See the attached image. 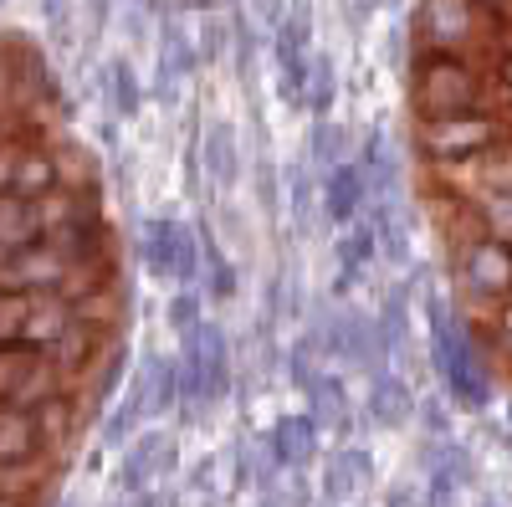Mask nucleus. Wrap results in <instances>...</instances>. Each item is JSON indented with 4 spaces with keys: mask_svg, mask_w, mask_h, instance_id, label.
Listing matches in <instances>:
<instances>
[{
    "mask_svg": "<svg viewBox=\"0 0 512 507\" xmlns=\"http://www.w3.org/2000/svg\"><path fill=\"white\" fill-rule=\"evenodd\" d=\"M205 154H210V175H216V180H231V175H236V144H231V129H210Z\"/></svg>",
    "mask_w": 512,
    "mask_h": 507,
    "instance_id": "nucleus-24",
    "label": "nucleus"
},
{
    "mask_svg": "<svg viewBox=\"0 0 512 507\" xmlns=\"http://www.w3.org/2000/svg\"><path fill=\"white\" fill-rule=\"evenodd\" d=\"M374 415L379 420H405L410 415V395L395 374H374Z\"/></svg>",
    "mask_w": 512,
    "mask_h": 507,
    "instance_id": "nucleus-20",
    "label": "nucleus"
},
{
    "mask_svg": "<svg viewBox=\"0 0 512 507\" xmlns=\"http://www.w3.org/2000/svg\"><path fill=\"white\" fill-rule=\"evenodd\" d=\"M21 149H26V139L11 129V134H0V195H6L11 185H16V164H21Z\"/></svg>",
    "mask_w": 512,
    "mask_h": 507,
    "instance_id": "nucleus-27",
    "label": "nucleus"
},
{
    "mask_svg": "<svg viewBox=\"0 0 512 507\" xmlns=\"http://www.w3.org/2000/svg\"><path fill=\"white\" fill-rule=\"evenodd\" d=\"M72 323H77V313H72V298H67V292H41V298H31V313H26V328H21V344L52 349Z\"/></svg>",
    "mask_w": 512,
    "mask_h": 507,
    "instance_id": "nucleus-11",
    "label": "nucleus"
},
{
    "mask_svg": "<svg viewBox=\"0 0 512 507\" xmlns=\"http://www.w3.org/2000/svg\"><path fill=\"white\" fill-rule=\"evenodd\" d=\"M456 292L472 308H502L512 298V241L472 231L456 241Z\"/></svg>",
    "mask_w": 512,
    "mask_h": 507,
    "instance_id": "nucleus-4",
    "label": "nucleus"
},
{
    "mask_svg": "<svg viewBox=\"0 0 512 507\" xmlns=\"http://www.w3.org/2000/svg\"><path fill=\"white\" fill-rule=\"evenodd\" d=\"M144 267L154 277H175V282H195L200 277V246H195V231L185 221H169V216H154L144 226Z\"/></svg>",
    "mask_w": 512,
    "mask_h": 507,
    "instance_id": "nucleus-6",
    "label": "nucleus"
},
{
    "mask_svg": "<svg viewBox=\"0 0 512 507\" xmlns=\"http://www.w3.org/2000/svg\"><path fill=\"white\" fill-rule=\"evenodd\" d=\"M313 431H318V420L313 415H292V420H282V426L272 431V451H277V461H303L308 451H313Z\"/></svg>",
    "mask_w": 512,
    "mask_h": 507,
    "instance_id": "nucleus-16",
    "label": "nucleus"
},
{
    "mask_svg": "<svg viewBox=\"0 0 512 507\" xmlns=\"http://www.w3.org/2000/svg\"><path fill=\"white\" fill-rule=\"evenodd\" d=\"M36 364H41V349H31V344H6L0 349V405L16 400V390L26 385V374Z\"/></svg>",
    "mask_w": 512,
    "mask_h": 507,
    "instance_id": "nucleus-15",
    "label": "nucleus"
},
{
    "mask_svg": "<svg viewBox=\"0 0 512 507\" xmlns=\"http://www.w3.org/2000/svg\"><path fill=\"white\" fill-rule=\"evenodd\" d=\"M369 251H374V236L369 231H354V241H344V251H338V257H344V282H338V287H349L359 277V267L369 262Z\"/></svg>",
    "mask_w": 512,
    "mask_h": 507,
    "instance_id": "nucleus-26",
    "label": "nucleus"
},
{
    "mask_svg": "<svg viewBox=\"0 0 512 507\" xmlns=\"http://www.w3.org/2000/svg\"><path fill=\"white\" fill-rule=\"evenodd\" d=\"M103 82L113 88V103H118V113H139L144 93H139V77H134V67H128V62H113V67L103 72Z\"/></svg>",
    "mask_w": 512,
    "mask_h": 507,
    "instance_id": "nucleus-22",
    "label": "nucleus"
},
{
    "mask_svg": "<svg viewBox=\"0 0 512 507\" xmlns=\"http://www.w3.org/2000/svg\"><path fill=\"white\" fill-rule=\"evenodd\" d=\"M72 313H77V323H88V328H113L118 323V282H108V287H93V292H82V298H72Z\"/></svg>",
    "mask_w": 512,
    "mask_h": 507,
    "instance_id": "nucleus-17",
    "label": "nucleus"
},
{
    "mask_svg": "<svg viewBox=\"0 0 512 507\" xmlns=\"http://www.w3.org/2000/svg\"><path fill=\"white\" fill-rule=\"evenodd\" d=\"M502 16L482 0H420L415 6V47L425 52H456V57H477L497 52Z\"/></svg>",
    "mask_w": 512,
    "mask_h": 507,
    "instance_id": "nucleus-2",
    "label": "nucleus"
},
{
    "mask_svg": "<svg viewBox=\"0 0 512 507\" xmlns=\"http://www.w3.org/2000/svg\"><path fill=\"white\" fill-rule=\"evenodd\" d=\"M472 210H477V226H482L487 236L512 241V190H502V195H482V200H472Z\"/></svg>",
    "mask_w": 512,
    "mask_h": 507,
    "instance_id": "nucleus-18",
    "label": "nucleus"
},
{
    "mask_svg": "<svg viewBox=\"0 0 512 507\" xmlns=\"http://www.w3.org/2000/svg\"><path fill=\"white\" fill-rule=\"evenodd\" d=\"M41 456H47V441L36 431V415L0 405V472H26Z\"/></svg>",
    "mask_w": 512,
    "mask_h": 507,
    "instance_id": "nucleus-8",
    "label": "nucleus"
},
{
    "mask_svg": "<svg viewBox=\"0 0 512 507\" xmlns=\"http://www.w3.org/2000/svg\"><path fill=\"white\" fill-rule=\"evenodd\" d=\"M36 241H47V231H41V216H36V200L6 190V195H0V246L21 251V246H36Z\"/></svg>",
    "mask_w": 512,
    "mask_h": 507,
    "instance_id": "nucleus-14",
    "label": "nucleus"
},
{
    "mask_svg": "<svg viewBox=\"0 0 512 507\" xmlns=\"http://www.w3.org/2000/svg\"><path fill=\"white\" fill-rule=\"evenodd\" d=\"M364 190H369V175H364V164L344 159V164H333L328 169V190H323V205H328V216L338 226H349L359 216V205H364Z\"/></svg>",
    "mask_w": 512,
    "mask_h": 507,
    "instance_id": "nucleus-12",
    "label": "nucleus"
},
{
    "mask_svg": "<svg viewBox=\"0 0 512 507\" xmlns=\"http://www.w3.org/2000/svg\"><path fill=\"white\" fill-rule=\"evenodd\" d=\"M67 185V164H62V154L57 149H47V144H26L21 149V164H16V195H26V200H41V195H52V190H62Z\"/></svg>",
    "mask_w": 512,
    "mask_h": 507,
    "instance_id": "nucleus-10",
    "label": "nucleus"
},
{
    "mask_svg": "<svg viewBox=\"0 0 512 507\" xmlns=\"http://www.w3.org/2000/svg\"><path fill=\"white\" fill-rule=\"evenodd\" d=\"M482 108H497V88H492V67L487 62L415 47V57H410V113L415 118L482 113Z\"/></svg>",
    "mask_w": 512,
    "mask_h": 507,
    "instance_id": "nucleus-1",
    "label": "nucleus"
},
{
    "mask_svg": "<svg viewBox=\"0 0 512 507\" xmlns=\"http://www.w3.org/2000/svg\"><path fill=\"white\" fill-rule=\"evenodd\" d=\"M492 344H497V354L512 359V298L502 308H492Z\"/></svg>",
    "mask_w": 512,
    "mask_h": 507,
    "instance_id": "nucleus-29",
    "label": "nucleus"
},
{
    "mask_svg": "<svg viewBox=\"0 0 512 507\" xmlns=\"http://www.w3.org/2000/svg\"><path fill=\"white\" fill-rule=\"evenodd\" d=\"M328 103H333V67L323 57H313V67H308V108L323 113Z\"/></svg>",
    "mask_w": 512,
    "mask_h": 507,
    "instance_id": "nucleus-25",
    "label": "nucleus"
},
{
    "mask_svg": "<svg viewBox=\"0 0 512 507\" xmlns=\"http://www.w3.org/2000/svg\"><path fill=\"white\" fill-rule=\"evenodd\" d=\"M159 456H164V436H144V446L123 461V482H128V487H139V482L159 467Z\"/></svg>",
    "mask_w": 512,
    "mask_h": 507,
    "instance_id": "nucleus-23",
    "label": "nucleus"
},
{
    "mask_svg": "<svg viewBox=\"0 0 512 507\" xmlns=\"http://www.w3.org/2000/svg\"><path fill=\"white\" fill-rule=\"evenodd\" d=\"M333 482H328V497H344V492H354L359 487V472H364V461L359 456H333Z\"/></svg>",
    "mask_w": 512,
    "mask_h": 507,
    "instance_id": "nucleus-28",
    "label": "nucleus"
},
{
    "mask_svg": "<svg viewBox=\"0 0 512 507\" xmlns=\"http://www.w3.org/2000/svg\"><path fill=\"white\" fill-rule=\"evenodd\" d=\"M180 374H185V395L195 405H210V400L226 395V379H231V369H226V338L210 328V323H200L195 333H185Z\"/></svg>",
    "mask_w": 512,
    "mask_h": 507,
    "instance_id": "nucleus-7",
    "label": "nucleus"
},
{
    "mask_svg": "<svg viewBox=\"0 0 512 507\" xmlns=\"http://www.w3.org/2000/svg\"><path fill=\"white\" fill-rule=\"evenodd\" d=\"M72 272H77V262L62 246L36 241V246L11 251V262L0 267V292H31V298H41V292H67Z\"/></svg>",
    "mask_w": 512,
    "mask_h": 507,
    "instance_id": "nucleus-5",
    "label": "nucleus"
},
{
    "mask_svg": "<svg viewBox=\"0 0 512 507\" xmlns=\"http://www.w3.org/2000/svg\"><path fill=\"white\" fill-rule=\"evenodd\" d=\"M0 507H26V497L21 492H0Z\"/></svg>",
    "mask_w": 512,
    "mask_h": 507,
    "instance_id": "nucleus-32",
    "label": "nucleus"
},
{
    "mask_svg": "<svg viewBox=\"0 0 512 507\" xmlns=\"http://www.w3.org/2000/svg\"><path fill=\"white\" fill-rule=\"evenodd\" d=\"M512 139V113L482 108V113H446V118H415V149L425 164H466L482 159L487 149Z\"/></svg>",
    "mask_w": 512,
    "mask_h": 507,
    "instance_id": "nucleus-3",
    "label": "nucleus"
},
{
    "mask_svg": "<svg viewBox=\"0 0 512 507\" xmlns=\"http://www.w3.org/2000/svg\"><path fill=\"white\" fill-rule=\"evenodd\" d=\"M57 369H62V379L72 385V379H88V374H98V359H103V328H88V323H72L52 349H41Z\"/></svg>",
    "mask_w": 512,
    "mask_h": 507,
    "instance_id": "nucleus-9",
    "label": "nucleus"
},
{
    "mask_svg": "<svg viewBox=\"0 0 512 507\" xmlns=\"http://www.w3.org/2000/svg\"><path fill=\"white\" fill-rule=\"evenodd\" d=\"M26 313H31V292H0V349L21 344Z\"/></svg>",
    "mask_w": 512,
    "mask_h": 507,
    "instance_id": "nucleus-21",
    "label": "nucleus"
},
{
    "mask_svg": "<svg viewBox=\"0 0 512 507\" xmlns=\"http://www.w3.org/2000/svg\"><path fill=\"white\" fill-rule=\"evenodd\" d=\"M128 507H154V502H149V497H134V502H128Z\"/></svg>",
    "mask_w": 512,
    "mask_h": 507,
    "instance_id": "nucleus-34",
    "label": "nucleus"
},
{
    "mask_svg": "<svg viewBox=\"0 0 512 507\" xmlns=\"http://www.w3.org/2000/svg\"><path fill=\"white\" fill-rule=\"evenodd\" d=\"M338 144H349V139H344V129H333V123H318V134H313V154H318V159H333V164H344V159H338Z\"/></svg>",
    "mask_w": 512,
    "mask_h": 507,
    "instance_id": "nucleus-30",
    "label": "nucleus"
},
{
    "mask_svg": "<svg viewBox=\"0 0 512 507\" xmlns=\"http://www.w3.org/2000/svg\"><path fill=\"white\" fill-rule=\"evenodd\" d=\"M175 328H180V333H195V328H200L195 298H175Z\"/></svg>",
    "mask_w": 512,
    "mask_h": 507,
    "instance_id": "nucleus-31",
    "label": "nucleus"
},
{
    "mask_svg": "<svg viewBox=\"0 0 512 507\" xmlns=\"http://www.w3.org/2000/svg\"><path fill=\"white\" fill-rule=\"evenodd\" d=\"M482 6H492L497 16H507V6H512V0H482Z\"/></svg>",
    "mask_w": 512,
    "mask_h": 507,
    "instance_id": "nucleus-33",
    "label": "nucleus"
},
{
    "mask_svg": "<svg viewBox=\"0 0 512 507\" xmlns=\"http://www.w3.org/2000/svg\"><path fill=\"white\" fill-rule=\"evenodd\" d=\"M31 415H36V431H41V441H47V451H67L72 436L82 431V410H77V395L72 390L41 400Z\"/></svg>",
    "mask_w": 512,
    "mask_h": 507,
    "instance_id": "nucleus-13",
    "label": "nucleus"
},
{
    "mask_svg": "<svg viewBox=\"0 0 512 507\" xmlns=\"http://www.w3.org/2000/svg\"><path fill=\"white\" fill-rule=\"evenodd\" d=\"M6 262H11V251H6V246H0V267H6Z\"/></svg>",
    "mask_w": 512,
    "mask_h": 507,
    "instance_id": "nucleus-35",
    "label": "nucleus"
},
{
    "mask_svg": "<svg viewBox=\"0 0 512 507\" xmlns=\"http://www.w3.org/2000/svg\"><path fill=\"white\" fill-rule=\"evenodd\" d=\"M308 390H313V420L318 426H333V420H344V410H349V400H344V385L338 379H308Z\"/></svg>",
    "mask_w": 512,
    "mask_h": 507,
    "instance_id": "nucleus-19",
    "label": "nucleus"
}]
</instances>
